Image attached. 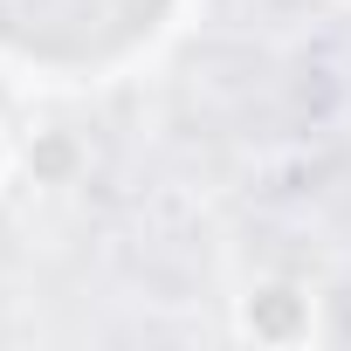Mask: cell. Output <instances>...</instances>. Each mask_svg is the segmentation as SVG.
<instances>
[{"label":"cell","instance_id":"277c9868","mask_svg":"<svg viewBox=\"0 0 351 351\" xmlns=\"http://www.w3.org/2000/svg\"><path fill=\"white\" fill-rule=\"evenodd\" d=\"M14 172H21V138L0 124V193H8V180H14Z\"/></svg>","mask_w":351,"mask_h":351},{"label":"cell","instance_id":"5b68a950","mask_svg":"<svg viewBox=\"0 0 351 351\" xmlns=\"http://www.w3.org/2000/svg\"><path fill=\"white\" fill-rule=\"evenodd\" d=\"M344 8H351V0H344Z\"/></svg>","mask_w":351,"mask_h":351},{"label":"cell","instance_id":"6da1fadb","mask_svg":"<svg viewBox=\"0 0 351 351\" xmlns=\"http://www.w3.org/2000/svg\"><path fill=\"white\" fill-rule=\"evenodd\" d=\"M186 0H0V56L56 83H104L172 35Z\"/></svg>","mask_w":351,"mask_h":351},{"label":"cell","instance_id":"7a4b0ae2","mask_svg":"<svg viewBox=\"0 0 351 351\" xmlns=\"http://www.w3.org/2000/svg\"><path fill=\"white\" fill-rule=\"evenodd\" d=\"M234 337L276 344V351L310 344V337H317V289H303V282H289V276L248 282V289L234 296Z\"/></svg>","mask_w":351,"mask_h":351},{"label":"cell","instance_id":"3957f363","mask_svg":"<svg viewBox=\"0 0 351 351\" xmlns=\"http://www.w3.org/2000/svg\"><path fill=\"white\" fill-rule=\"evenodd\" d=\"M21 172H28L35 186H49V193L76 186L83 172H90V145H83V131H76V124H35V131L21 138Z\"/></svg>","mask_w":351,"mask_h":351}]
</instances>
